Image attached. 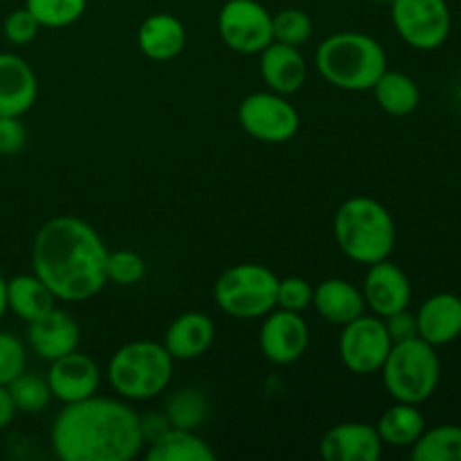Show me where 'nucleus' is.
Wrapping results in <instances>:
<instances>
[{"label": "nucleus", "instance_id": "obj_1", "mask_svg": "<svg viewBox=\"0 0 461 461\" xmlns=\"http://www.w3.org/2000/svg\"><path fill=\"white\" fill-rule=\"evenodd\" d=\"M106 259L104 239L79 216H54L32 243V273L61 302L99 295L108 284Z\"/></svg>", "mask_w": 461, "mask_h": 461}, {"label": "nucleus", "instance_id": "obj_2", "mask_svg": "<svg viewBox=\"0 0 461 461\" xmlns=\"http://www.w3.org/2000/svg\"><path fill=\"white\" fill-rule=\"evenodd\" d=\"M50 446L63 461H131L144 448L140 414L111 396L63 403L50 428Z\"/></svg>", "mask_w": 461, "mask_h": 461}, {"label": "nucleus", "instance_id": "obj_3", "mask_svg": "<svg viewBox=\"0 0 461 461\" xmlns=\"http://www.w3.org/2000/svg\"><path fill=\"white\" fill-rule=\"evenodd\" d=\"M315 68L333 88L347 93L372 90L387 70V52L374 36L363 32H338L315 50Z\"/></svg>", "mask_w": 461, "mask_h": 461}, {"label": "nucleus", "instance_id": "obj_4", "mask_svg": "<svg viewBox=\"0 0 461 461\" xmlns=\"http://www.w3.org/2000/svg\"><path fill=\"white\" fill-rule=\"evenodd\" d=\"M333 237L342 255L356 264L372 266L390 259L396 246V223L376 198H347L333 219Z\"/></svg>", "mask_w": 461, "mask_h": 461}, {"label": "nucleus", "instance_id": "obj_5", "mask_svg": "<svg viewBox=\"0 0 461 461\" xmlns=\"http://www.w3.org/2000/svg\"><path fill=\"white\" fill-rule=\"evenodd\" d=\"M174 363L162 342H129L108 360V385L124 401H151L169 387Z\"/></svg>", "mask_w": 461, "mask_h": 461}, {"label": "nucleus", "instance_id": "obj_6", "mask_svg": "<svg viewBox=\"0 0 461 461\" xmlns=\"http://www.w3.org/2000/svg\"><path fill=\"white\" fill-rule=\"evenodd\" d=\"M387 394L399 403L421 405L437 392L441 381V360L437 347L423 338L394 342L381 367Z\"/></svg>", "mask_w": 461, "mask_h": 461}, {"label": "nucleus", "instance_id": "obj_7", "mask_svg": "<svg viewBox=\"0 0 461 461\" xmlns=\"http://www.w3.org/2000/svg\"><path fill=\"white\" fill-rule=\"evenodd\" d=\"M279 277L261 264H237L214 284L216 306L237 320H257L277 306Z\"/></svg>", "mask_w": 461, "mask_h": 461}, {"label": "nucleus", "instance_id": "obj_8", "mask_svg": "<svg viewBox=\"0 0 461 461\" xmlns=\"http://www.w3.org/2000/svg\"><path fill=\"white\" fill-rule=\"evenodd\" d=\"M390 7L396 34L414 50H439L453 32L448 0H392Z\"/></svg>", "mask_w": 461, "mask_h": 461}, {"label": "nucleus", "instance_id": "obj_9", "mask_svg": "<svg viewBox=\"0 0 461 461\" xmlns=\"http://www.w3.org/2000/svg\"><path fill=\"white\" fill-rule=\"evenodd\" d=\"M239 124L250 138L266 144H284L300 131V113L286 99V95L264 90L252 93L239 104Z\"/></svg>", "mask_w": 461, "mask_h": 461}, {"label": "nucleus", "instance_id": "obj_10", "mask_svg": "<svg viewBox=\"0 0 461 461\" xmlns=\"http://www.w3.org/2000/svg\"><path fill=\"white\" fill-rule=\"evenodd\" d=\"M392 345L394 342L387 333L383 318L363 313L342 327L340 338H338V354L349 372L369 376V374L381 372Z\"/></svg>", "mask_w": 461, "mask_h": 461}, {"label": "nucleus", "instance_id": "obj_11", "mask_svg": "<svg viewBox=\"0 0 461 461\" xmlns=\"http://www.w3.org/2000/svg\"><path fill=\"white\" fill-rule=\"evenodd\" d=\"M216 25L221 41L237 54H259L273 43V14L257 0H228Z\"/></svg>", "mask_w": 461, "mask_h": 461}, {"label": "nucleus", "instance_id": "obj_12", "mask_svg": "<svg viewBox=\"0 0 461 461\" xmlns=\"http://www.w3.org/2000/svg\"><path fill=\"white\" fill-rule=\"evenodd\" d=\"M311 331L302 313L273 309L264 315L259 331V347L266 360L273 365H293L306 354Z\"/></svg>", "mask_w": 461, "mask_h": 461}, {"label": "nucleus", "instance_id": "obj_13", "mask_svg": "<svg viewBox=\"0 0 461 461\" xmlns=\"http://www.w3.org/2000/svg\"><path fill=\"white\" fill-rule=\"evenodd\" d=\"M360 291H363L365 306L378 318H387L396 311L408 309L410 300H412L410 277L401 266L392 264L390 259L367 266V275H365Z\"/></svg>", "mask_w": 461, "mask_h": 461}, {"label": "nucleus", "instance_id": "obj_14", "mask_svg": "<svg viewBox=\"0 0 461 461\" xmlns=\"http://www.w3.org/2000/svg\"><path fill=\"white\" fill-rule=\"evenodd\" d=\"M45 378L54 399L61 403H77L97 394L102 385V369L88 354L75 349L52 360Z\"/></svg>", "mask_w": 461, "mask_h": 461}, {"label": "nucleus", "instance_id": "obj_15", "mask_svg": "<svg viewBox=\"0 0 461 461\" xmlns=\"http://www.w3.org/2000/svg\"><path fill=\"white\" fill-rule=\"evenodd\" d=\"M320 455L327 461H378L383 441L372 423L347 421L324 432Z\"/></svg>", "mask_w": 461, "mask_h": 461}, {"label": "nucleus", "instance_id": "obj_16", "mask_svg": "<svg viewBox=\"0 0 461 461\" xmlns=\"http://www.w3.org/2000/svg\"><path fill=\"white\" fill-rule=\"evenodd\" d=\"M79 324L70 313L57 309V306L34 322H27V345L39 358L48 360V363L75 351L79 347Z\"/></svg>", "mask_w": 461, "mask_h": 461}, {"label": "nucleus", "instance_id": "obj_17", "mask_svg": "<svg viewBox=\"0 0 461 461\" xmlns=\"http://www.w3.org/2000/svg\"><path fill=\"white\" fill-rule=\"evenodd\" d=\"M39 97V79L30 63L14 52H0V115L23 117Z\"/></svg>", "mask_w": 461, "mask_h": 461}, {"label": "nucleus", "instance_id": "obj_18", "mask_svg": "<svg viewBox=\"0 0 461 461\" xmlns=\"http://www.w3.org/2000/svg\"><path fill=\"white\" fill-rule=\"evenodd\" d=\"M259 72L261 79L273 93L288 97L304 86L309 66H306V59L300 52V48L273 41L268 48L259 52Z\"/></svg>", "mask_w": 461, "mask_h": 461}, {"label": "nucleus", "instance_id": "obj_19", "mask_svg": "<svg viewBox=\"0 0 461 461\" xmlns=\"http://www.w3.org/2000/svg\"><path fill=\"white\" fill-rule=\"evenodd\" d=\"M419 338L432 347H446L461 338V297L455 293H435L417 313Z\"/></svg>", "mask_w": 461, "mask_h": 461}, {"label": "nucleus", "instance_id": "obj_20", "mask_svg": "<svg viewBox=\"0 0 461 461\" xmlns=\"http://www.w3.org/2000/svg\"><path fill=\"white\" fill-rule=\"evenodd\" d=\"M216 336L212 318L201 311H187L169 324L165 333V349L174 360H194L207 354Z\"/></svg>", "mask_w": 461, "mask_h": 461}, {"label": "nucleus", "instance_id": "obj_21", "mask_svg": "<svg viewBox=\"0 0 461 461\" xmlns=\"http://www.w3.org/2000/svg\"><path fill=\"white\" fill-rule=\"evenodd\" d=\"M320 318L329 324L345 327L351 320L360 318L365 313V297L356 284L340 277H329L313 288V302H311Z\"/></svg>", "mask_w": 461, "mask_h": 461}, {"label": "nucleus", "instance_id": "obj_22", "mask_svg": "<svg viewBox=\"0 0 461 461\" xmlns=\"http://www.w3.org/2000/svg\"><path fill=\"white\" fill-rule=\"evenodd\" d=\"M187 43V30L174 14L158 12L142 21L138 30L140 52L151 61H171Z\"/></svg>", "mask_w": 461, "mask_h": 461}, {"label": "nucleus", "instance_id": "obj_23", "mask_svg": "<svg viewBox=\"0 0 461 461\" xmlns=\"http://www.w3.org/2000/svg\"><path fill=\"white\" fill-rule=\"evenodd\" d=\"M54 306L57 297L34 273L7 279V309L23 322H34Z\"/></svg>", "mask_w": 461, "mask_h": 461}, {"label": "nucleus", "instance_id": "obj_24", "mask_svg": "<svg viewBox=\"0 0 461 461\" xmlns=\"http://www.w3.org/2000/svg\"><path fill=\"white\" fill-rule=\"evenodd\" d=\"M378 437H381L383 446H392V448H410L414 441L421 437L426 430V417L419 410V405L412 403H399L396 401L392 408H387L381 414L376 423Z\"/></svg>", "mask_w": 461, "mask_h": 461}, {"label": "nucleus", "instance_id": "obj_25", "mask_svg": "<svg viewBox=\"0 0 461 461\" xmlns=\"http://www.w3.org/2000/svg\"><path fill=\"white\" fill-rule=\"evenodd\" d=\"M372 90L378 106H381L387 115H412L419 108V104H421V90H419L417 81L399 70L383 72Z\"/></svg>", "mask_w": 461, "mask_h": 461}, {"label": "nucleus", "instance_id": "obj_26", "mask_svg": "<svg viewBox=\"0 0 461 461\" xmlns=\"http://www.w3.org/2000/svg\"><path fill=\"white\" fill-rule=\"evenodd\" d=\"M144 457L149 461H214L216 453L196 430L171 428L167 435L149 444Z\"/></svg>", "mask_w": 461, "mask_h": 461}, {"label": "nucleus", "instance_id": "obj_27", "mask_svg": "<svg viewBox=\"0 0 461 461\" xmlns=\"http://www.w3.org/2000/svg\"><path fill=\"white\" fill-rule=\"evenodd\" d=\"M410 457L414 461H461V426L441 423L426 428L410 446Z\"/></svg>", "mask_w": 461, "mask_h": 461}, {"label": "nucleus", "instance_id": "obj_28", "mask_svg": "<svg viewBox=\"0 0 461 461\" xmlns=\"http://www.w3.org/2000/svg\"><path fill=\"white\" fill-rule=\"evenodd\" d=\"M162 412L169 419L171 428L198 430L210 417V401H207L205 392H201L198 387H180L167 399Z\"/></svg>", "mask_w": 461, "mask_h": 461}, {"label": "nucleus", "instance_id": "obj_29", "mask_svg": "<svg viewBox=\"0 0 461 461\" xmlns=\"http://www.w3.org/2000/svg\"><path fill=\"white\" fill-rule=\"evenodd\" d=\"M7 390L9 394H12L14 405H16V412L23 414L43 412L50 405V401L54 399L52 392H50L48 378L39 376V374H18V376L9 383Z\"/></svg>", "mask_w": 461, "mask_h": 461}, {"label": "nucleus", "instance_id": "obj_30", "mask_svg": "<svg viewBox=\"0 0 461 461\" xmlns=\"http://www.w3.org/2000/svg\"><path fill=\"white\" fill-rule=\"evenodd\" d=\"M25 7L41 27L59 30L79 21L88 7V0H25Z\"/></svg>", "mask_w": 461, "mask_h": 461}, {"label": "nucleus", "instance_id": "obj_31", "mask_svg": "<svg viewBox=\"0 0 461 461\" xmlns=\"http://www.w3.org/2000/svg\"><path fill=\"white\" fill-rule=\"evenodd\" d=\"M313 36V21L302 9H282L273 16V41L302 48Z\"/></svg>", "mask_w": 461, "mask_h": 461}, {"label": "nucleus", "instance_id": "obj_32", "mask_svg": "<svg viewBox=\"0 0 461 461\" xmlns=\"http://www.w3.org/2000/svg\"><path fill=\"white\" fill-rule=\"evenodd\" d=\"M147 275V264L142 257L133 250L108 252L106 259V279L117 286H135Z\"/></svg>", "mask_w": 461, "mask_h": 461}, {"label": "nucleus", "instance_id": "obj_33", "mask_svg": "<svg viewBox=\"0 0 461 461\" xmlns=\"http://www.w3.org/2000/svg\"><path fill=\"white\" fill-rule=\"evenodd\" d=\"M27 367V349L14 333L0 331V385H9Z\"/></svg>", "mask_w": 461, "mask_h": 461}, {"label": "nucleus", "instance_id": "obj_34", "mask_svg": "<svg viewBox=\"0 0 461 461\" xmlns=\"http://www.w3.org/2000/svg\"><path fill=\"white\" fill-rule=\"evenodd\" d=\"M311 302H313V286H311L304 277H295V275H291V277L279 279L277 306H275V309L302 313V311L309 309Z\"/></svg>", "mask_w": 461, "mask_h": 461}, {"label": "nucleus", "instance_id": "obj_35", "mask_svg": "<svg viewBox=\"0 0 461 461\" xmlns=\"http://www.w3.org/2000/svg\"><path fill=\"white\" fill-rule=\"evenodd\" d=\"M39 21L32 16V12L27 7L14 9V12L7 14L3 23L5 39L14 45H27L39 36Z\"/></svg>", "mask_w": 461, "mask_h": 461}, {"label": "nucleus", "instance_id": "obj_36", "mask_svg": "<svg viewBox=\"0 0 461 461\" xmlns=\"http://www.w3.org/2000/svg\"><path fill=\"white\" fill-rule=\"evenodd\" d=\"M27 142V129L21 117L0 115V156H16Z\"/></svg>", "mask_w": 461, "mask_h": 461}, {"label": "nucleus", "instance_id": "obj_37", "mask_svg": "<svg viewBox=\"0 0 461 461\" xmlns=\"http://www.w3.org/2000/svg\"><path fill=\"white\" fill-rule=\"evenodd\" d=\"M383 322H385V329L387 333H390L392 342H403L419 336L417 313H410L408 309L387 315V318H383Z\"/></svg>", "mask_w": 461, "mask_h": 461}, {"label": "nucleus", "instance_id": "obj_38", "mask_svg": "<svg viewBox=\"0 0 461 461\" xmlns=\"http://www.w3.org/2000/svg\"><path fill=\"white\" fill-rule=\"evenodd\" d=\"M140 430H142L144 446H149L160 439L162 435H167L171 430V423L165 412H147L140 414Z\"/></svg>", "mask_w": 461, "mask_h": 461}, {"label": "nucleus", "instance_id": "obj_39", "mask_svg": "<svg viewBox=\"0 0 461 461\" xmlns=\"http://www.w3.org/2000/svg\"><path fill=\"white\" fill-rule=\"evenodd\" d=\"M14 417H16V405H14L12 394L7 385H0V432L12 426Z\"/></svg>", "mask_w": 461, "mask_h": 461}, {"label": "nucleus", "instance_id": "obj_40", "mask_svg": "<svg viewBox=\"0 0 461 461\" xmlns=\"http://www.w3.org/2000/svg\"><path fill=\"white\" fill-rule=\"evenodd\" d=\"M7 279L0 275V320L5 318V313H7Z\"/></svg>", "mask_w": 461, "mask_h": 461}, {"label": "nucleus", "instance_id": "obj_41", "mask_svg": "<svg viewBox=\"0 0 461 461\" xmlns=\"http://www.w3.org/2000/svg\"><path fill=\"white\" fill-rule=\"evenodd\" d=\"M372 3H378V5H390L392 0H372Z\"/></svg>", "mask_w": 461, "mask_h": 461}, {"label": "nucleus", "instance_id": "obj_42", "mask_svg": "<svg viewBox=\"0 0 461 461\" xmlns=\"http://www.w3.org/2000/svg\"><path fill=\"white\" fill-rule=\"evenodd\" d=\"M459 97H461V93H459Z\"/></svg>", "mask_w": 461, "mask_h": 461}]
</instances>
